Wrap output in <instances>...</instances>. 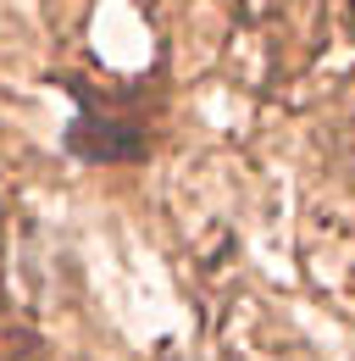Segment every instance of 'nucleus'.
I'll return each mask as SVG.
<instances>
[]
</instances>
